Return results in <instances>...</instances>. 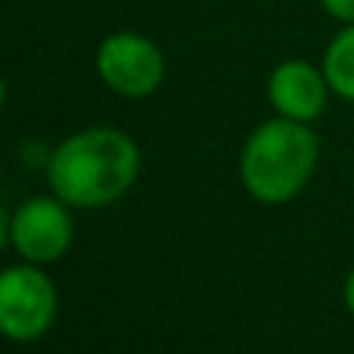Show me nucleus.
I'll use <instances>...</instances> for the list:
<instances>
[{
	"instance_id": "423d86ee",
	"label": "nucleus",
	"mask_w": 354,
	"mask_h": 354,
	"mask_svg": "<svg viewBox=\"0 0 354 354\" xmlns=\"http://www.w3.org/2000/svg\"><path fill=\"white\" fill-rule=\"evenodd\" d=\"M330 81L324 68L308 59H283L268 78V100L277 115L292 122H317L330 100Z\"/></svg>"
},
{
	"instance_id": "0eeeda50",
	"label": "nucleus",
	"mask_w": 354,
	"mask_h": 354,
	"mask_svg": "<svg viewBox=\"0 0 354 354\" xmlns=\"http://www.w3.org/2000/svg\"><path fill=\"white\" fill-rule=\"evenodd\" d=\"M324 75L339 100L354 103V25H345L324 53Z\"/></svg>"
},
{
	"instance_id": "f03ea898",
	"label": "nucleus",
	"mask_w": 354,
	"mask_h": 354,
	"mask_svg": "<svg viewBox=\"0 0 354 354\" xmlns=\"http://www.w3.org/2000/svg\"><path fill=\"white\" fill-rule=\"evenodd\" d=\"M320 140L311 124L292 118H270L258 124L239 153V180L252 199L283 205L295 199L314 177Z\"/></svg>"
},
{
	"instance_id": "f257e3e1",
	"label": "nucleus",
	"mask_w": 354,
	"mask_h": 354,
	"mask_svg": "<svg viewBox=\"0 0 354 354\" xmlns=\"http://www.w3.org/2000/svg\"><path fill=\"white\" fill-rule=\"evenodd\" d=\"M140 174V149L118 128H84L66 137L47 159L53 193L72 208H103L118 202Z\"/></svg>"
},
{
	"instance_id": "39448f33",
	"label": "nucleus",
	"mask_w": 354,
	"mask_h": 354,
	"mask_svg": "<svg viewBox=\"0 0 354 354\" xmlns=\"http://www.w3.org/2000/svg\"><path fill=\"white\" fill-rule=\"evenodd\" d=\"M97 75L112 93L128 100L149 97L165 81L159 44L137 31H115L97 47Z\"/></svg>"
},
{
	"instance_id": "7ed1b4c3",
	"label": "nucleus",
	"mask_w": 354,
	"mask_h": 354,
	"mask_svg": "<svg viewBox=\"0 0 354 354\" xmlns=\"http://www.w3.org/2000/svg\"><path fill=\"white\" fill-rule=\"evenodd\" d=\"M59 295L41 264H12L0 274V330L10 342L28 345L50 333Z\"/></svg>"
},
{
	"instance_id": "1a4fd4ad",
	"label": "nucleus",
	"mask_w": 354,
	"mask_h": 354,
	"mask_svg": "<svg viewBox=\"0 0 354 354\" xmlns=\"http://www.w3.org/2000/svg\"><path fill=\"white\" fill-rule=\"evenodd\" d=\"M342 301H345V308H348V314L354 317V270L348 274V280H345V289H342Z\"/></svg>"
},
{
	"instance_id": "20e7f679",
	"label": "nucleus",
	"mask_w": 354,
	"mask_h": 354,
	"mask_svg": "<svg viewBox=\"0 0 354 354\" xmlns=\"http://www.w3.org/2000/svg\"><path fill=\"white\" fill-rule=\"evenodd\" d=\"M6 243L28 264L47 268L59 261L75 243L72 205H66L56 193L25 199L16 212L6 214Z\"/></svg>"
},
{
	"instance_id": "6e6552de",
	"label": "nucleus",
	"mask_w": 354,
	"mask_h": 354,
	"mask_svg": "<svg viewBox=\"0 0 354 354\" xmlns=\"http://www.w3.org/2000/svg\"><path fill=\"white\" fill-rule=\"evenodd\" d=\"M320 6H324L336 22L354 25V0H320Z\"/></svg>"
}]
</instances>
